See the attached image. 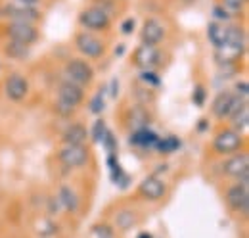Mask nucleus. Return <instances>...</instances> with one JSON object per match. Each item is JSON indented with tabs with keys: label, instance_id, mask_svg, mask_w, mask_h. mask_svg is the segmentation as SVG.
<instances>
[{
	"label": "nucleus",
	"instance_id": "1",
	"mask_svg": "<svg viewBox=\"0 0 249 238\" xmlns=\"http://www.w3.org/2000/svg\"><path fill=\"white\" fill-rule=\"evenodd\" d=\"M85 102V87L69 81V79H63L58 87V102H56V112L67 118L71 116L81 104Z\"/></svg>",
	"mask_w": 249,
	"mask_h": 238
},
{
	"label": "nucleus",
	"instance_id": "2",
	"mask_svg": "<svg viewBox=\"0 0 249 238\" xmlns=\"http://www.w3.org/2000/svg\"><path fill=\"white\" fill-rule=\"evenodd\" d=\"M244 102H248V100H242L240 96H236L230 90H222V92H218L217 96H215V100L211 104V114L217 119H220V121L228 119L232 114H236L242 108Z\"/></svg>",
	"mask_w": 249,
	"mask_h": 238
},
{
	"label": "nucleus",
	"instance_id": "3",
	"mask_svg": "<svg viewBox=\"0 0 249 238\" xmlns=\"http://www.w3.org/2000/svg\"><path fill=\"white\" fill-rule=\"evenodd\" d=\"M244 135L234 131L232 127L230 129H222L218 131L213 139V150L220 154V156H228V154H236L244 148Z\"/></svg>",
	"mask_w": 249,
	"mask_h": 238
},
{
	"label": "nucleus",
	"instance_id": "4",
	"mask_svg": "<svg viewBox=\"0 0 249 238\" xmlns=\"http://www.w3.org/2000/svg\"><path fill=\"white\" fill-rule=\"evenodd\" d=\"M0 14L4 18H8L10 21H27V23H36L40 20V12L35 8V6H27V4H21L18 0H8Z\"/></svg>",
	"mask_w": 249,
	"mask_h": 238
},
{
	"label": "nucleus",
	"instance_id": "5",
	"mask_svg": "<svg viewBox=\"0 0 249 238\" xmlns=\"http://www.w3.org/2000/svg\"><path fill=\"white\" fill-rule=\"evenodd\" d=\"M65 79L81 85V87H89L94 81V67L83 58H73L65 63Z\"/></svg>",
	"mask_w": 249,
	"mask_h": 238
},
{
	"label": "nucleus",
	"instance_id": "6",
	"mask_svg": "<svg viewBox=\"0 0 249 238\" xmlns=\"http://www.w3.org/2000/svg\"><path fill=\"white\" fill-rule=\"evenodd\" d=\"M90 152L85 144H63L58 152V161L67 169H77L87 165Z\"/></svg>",
	"mask_w": 249,
	"mask_h": 238
},
{
	"label": "nucleus",
	"instance_id": "7",
	"mask_svg": "<svg viewBox=\"0 0 249 238\" xmlns=\"http://www.w3.org/2000/svg\"><path fill=\"white\" fill-rule=\"evenodd\" d=\"M79 23H81V27L89 31H106L111 25V16L92 4L79 14Z\"/></svg>",
	"mask_w": 249,
	"mask_h": 238
},
{
	"label": "nucleus",
	"instance_id": "8",
	"mask_svg": "<svg viewBox=\"0 0 249 238\" xmlns=\"http://www.w3.org/2000/svg\"><path fill=\"white\" fill-rule=\"evenodd\" d=\"M222 173L226 177L236 178L238 182L249 184V156L246 152H236L222 163Z\"/></svg>",
	"mask_w": 249,
	"mask_h": 238
},
{
	"label": "nucleus",
	"instance_id": "9",
	"mask_svg": "<svg viewBox=\"0 0 249 238\" xmlns=\"http://www.w3.org/2000/svg\"><path fill=\"white\" fill-rule=\"evenodd\" d=\"M226 206L230 208V211H234L236 215H248L249 211V184L244 182H236L226 190Z\"/></svg>",
	"mask_w": 249,
	"mask_h": 238
},
{
	"label": "nucleus",
	"instance_id": "10",
	"mask_svg": "<svg viewBox=\"0 0 249 238\" xmlns=\"http://www.w3.org/2000/svg\"><path fill=\"white\" fill-rule=\"evenodd\" d=\"M6 37L14 42L31 46L33 42H36L38 39V29L35 23H27V21H10L6 25Z\"/></svg>",
	"mask_w": 249,
	"mask_h": 238
},
{
	"label": "nucleus",
	"instance_id": "11",
	"mask_svg": "<svg viewBox=\"0 0 249 238\" xmlns=\"http://www.w3.org/2000/svg\"><path fill=\"white\" fill-rule=\"evenodd\" d=\"M75 46H77V50H79L85 58H90V60L102 58L104 52H106V44H104L96 35L89 33V31H81V33L75 37Z\"/></svg>",
	"mask_w": 249,
	"mask_h": 238
},
{
	"label": "nucleus",
	"instance_id": "12",
	"mask_svg": "<svg viewBox=\"0 0 249 238\" xmlns=\"http://www.w3.org/2000/svg\"><path fill=\"white\" fill-rule=\"evenodd\" d=\"M132 63L142 71V69H156L161 63V52L154 44H140L132 52Z\"/></svg>",
	"mask_w": 249,
	"mask_h": 238
},
{
	"label": "nucleus",
	"instance_id": "13",
	"mask_svg": "<svg viewBox=\"0 0 249 238\" xmlns=\"http://www.w3.org/2000/svg\"><path fill=\"white\" fill-rule=\"evenodd\" d=\"M4 92H6V98L12 100V102H21L27 98L29 94V81L21 75V73H12L6 77L4 81Z\"/></svg>",
	"mask_w": 249,
	"mask_h": 238
},
{
	"label": "nucleus",
	"instance_id": "14",
	"mask_svg": "<svg viewBox=\"0 0 249 238\" xmlns=\"http://www.w3.org/2000/svg\"><path fill=\"white\" fill-rule=\"evenodd\" d=\"M138 194L150 202H159L165 194H167V184L163 178H159L157 175H148L146 178H142V182L138 184Z\"/></svg>",
	"mask_w": 249,
	"mask_h": 238
},
{
	"label": "nucleus",
	"instance_id": "15",
	"mask_svg": "<svg viewBox=\"0 0 249 238\" xmlns=\"http://www.w3.org/2000/svg\"><path fill=\"white\" fill-rule=\"evenodd\" d=\"M140 39H142V44H154L157 46L163 39H165V25L156 20V18H150L142 23V29H140Z\"/></svg>",
	"mask_w": 249,
	"mask_h": 238
},
{
	"label": "nucleus",
	"instance_id": "16",
	"mask_svg": "<svg viewBox=\"0 0 249 238\" xmlns=\"http://www.w3.org/2000/svg\"><path fill=\"white\" fill-rule=\"evenodd\" d=\"M157 140H159V137L150 127L134 129L132 135H130V144H134L138 148H156Z\"/></svg>",
	"mask_w": 249,
	"mask_h": 238
},
{
	"label": "nucleus",
	"instance_id": "17",
	"mask_svg": "<svg viewBox=\"0 0 249 238\" xmlns=\"http://www.w3.org/2000/svg\"><path fill=\"white\" fill-rule=\"evenodd\" d=\"M63 144H85L89 139V131L83 123H71L62 135Z\"/></svg>",
	"mask_w": 249,
	"mask_h": 238
},
{
	"label": "nucleus",
	"instance_id": "18",
	"mask_svg": "<svg viewBox=\"0 0 249 238\" xmlns=\"http://www.w3.org/2000/svg\"><path fill=\"white\" fill-rule=\"evenodd\" d=\"M56 200H58V204H60L65 211H69V213H75V211L79 209V196H77V192H75L71 186H67V184L60 186Z\"/></svg>",
	"mask_w": 249,
	"mask_h": 238
},
{
	"label": "nucleus",
	"instance_id": "19",
	"mask_svg": "<svg viewBox=\"0 0 249 238\" xmlns=\"http://www.w3.org/2000/svg\"><path fill=\"white\" fill-rule=\"evenodd\" d=\"M113 223H115V229H117V231L126 233V231H130L132 227H136L138 217H136V213H134L132 209H119V211L115 213V217H113Z\"/></svg>",
	"mask_w": 249,
	"mask_h": 238
},
{
	"label": "nucleus",
	"instance_id": "20",
	"mask_svg": "<svg viewBox=\"0 0 249 238\" xmlns=\"http://www.w3.org/2000/svg\"><path fill=\"white\" fill-rule=\"evenodd\" d=\"M228 119L232 121V129L244 135L249 127V106H248V102H244V104H242V108H240L236 114H232Z\"/></svg>",
	"mask_w": 249,
	"mask_h": 238
},
{
	"label": "nucleus",
	"instance_id": "21",
	"mask_svg": "<svg viewBox=\"0 0 249 238\" xmlns=\"http://www.w3.org/2000/svg\"><path fill=\"white\" fill-rule=\"evenodd\" d=\"M226 27H228V25H224V23H220V21H213V23H209V27H207V37H209L211 44L215 46V50L220 48V46L226 42Z\"/></svg>",
	"mask_w": 249,
	"mask_h": 238
},
{
	"label": "nucleus",
	"instance_id": "22",
	"mask_svg": "<svg viewBox=\"0 0 249 238\" xmlns=\"http://www.w3.org/2000/svg\"><path fill=\"white\" fill-rule=\"evenodd\" d=\"M148 112L142 108V106H134L132 110H130V119H128V123L134 127V129H140V127H148Z\"/></svg>",
	"mask_w": 249,
	"mask_h": 238
},
{
	"label": "nucleus",
	"instance_id": "23",
	"mask_svg": "<svg viewBox=\"0 0 249 238\" xmlns=\"http://www.w3.org/2000/svg\"><path fill=\"white\" fill-rule=\"evenodd\" d=\"M4 52H6V56H10V58L21 60L29 54V46L19 44V42H14V40H8L6 46H4Z\"/></svg>",
	"mask_w": 249,
	"mask_h": 238
},
{
	"label": "nucleus",
	"instance_id": "24",
	"mask_svg": "<svg viewBox=\"0 0 249 238\" xmlns=\"http://www.w3.org/2000/svg\"><path fill=\"white\" fill-rule=\"evenodd\" d=\"M156 148L159 152H163V154H171V152H175L177 148H180V140L177 137H165V139L159 137Z\"/></svg>",
	"mask_w": 249,
	"mask_h": 238
},
{
	"label": "nucleus",
	"instance_id": "25",
	"mask_svg": "<svg viewBox=\"0 0 249 238\" xmlns=\"http://www.w3.org/2000/svg\"><path fill=\"white\" fill-rule=\"evenodd\" d=\"M89 238H115V233L109 225H94Z\"/></svg>",
	"mask_w": 249,
	"mask_h": 238
},
{
	"label": "nucleus",
	"instance_id": "26",
	"mask_svg": "<svg viewBox=\"0 0 249 238\" xmlns=\"http://www.w3.org/2000/svg\"><path fill=\"white\" fill-rule=\"evenodd\" d=\"M107 135V127H106V121L104 119H98L92 127V140L94 142H102Z\"/></svg>",
	"mask_w": 249,
	"mask_h": 238
},
{
	"label": "nucleus",
	"instance_id": "27",
	"mask_svg": "<svg viewBox=\"0 0 249 238\" xmlns=\"http://www.w3.org/2000/svg\"><path fill=\"white\" fill-rule=\"evenodd\" d=\"M89 108H90V112H92L94 116H100V114L106 110V100H104V94H102V92H98L92 100H90Z\"/></svg>",
	"mask_w": 249,
	"mask_h": 238
},
{
	"label": "nucleus",
	"instance_id": "28",
	"mask_svg": "<svg viewBox=\"0 0 249 238\" xmlns=\"http://www.w3.org/2000/svg\"><path fill=\"white\" fill-rule=\"evenodd\" d=\"M140 81L146 83V85H154V87H157L161 83V79L154 73V69H142L140 71Z\"/></svg>",
	"mask_w": 249,
	"mask_h": 238
},
{
	"label": "nucleus",
	"instance_id": "29",
	"mask_svg": "<svg viewBox=\"0 0 249 238\" xmlns=\"http://www.w3.org/2000/svg\"><path fill=\"white\" fill-rule=\"evenodd\" d=\"M246 4H248V0H222V6L228 12H240Z\"/></svg>",
	"mask_w": 249,
	"mask_h": 238
},
{
	"label": "nucleus",
	"instance_id": "30",
	"mask_svg": "<svg viewBox=\"0 0 249 238\" xmlns=\"http://www.w3.org/2000/svg\"><path fill=\"white\" fill-rule=\"evenodd\" d=\"M213 16H215V20L220 21V23L230 20V12H228L224 6H215V8H213Z\"/></svg>",
	"mask_w": 249,
	"mask_h": 238
},
{
	"label": "nucleus",
	"instance_id": "31",
	"mask_svg": "<svg viewBox=\"0 0 249 238\" xmlns=\"http://www.w3.org/2000/svg\"><path fill=\"white\" fill-rule=\"evenodd\" d=\"M236 96H240L242 100H248V96H249V85H248V81H242V83H238L236 85V92H234Z\"/></svg>",
	"mask_w": 249,
	"mask_h": 238
},
{
	"label": "nucleus",
	"instance_id": "32",
	"mask_svg": "<svg viewBox=\"0 0 249 238\" xmlns=\"http://www.w3.org/2000/svg\"><path fill=\"white\" fill-rule=\"evenodd\" d=\"M134 27H136V21L132 18H128V20H124L123 23H121V33L123 35H130L134 31Z\"/></svg>",
	"mask_w": 249,
	"mask_h": 238
},
{
	"label": "nucleus",
	"instance_id": "33",
	"mask_svg": "<svg viewBox=\"0 0 249 238\" xmlns=\"http://www.w3.org/2000/svg\"><path fill=\"white\" fill-rule=\"evenodd\" d=\"M194 102L197 104V106H201L203 104V100H205V90H203V87H196V92H194Z\"/></svg>",
	"mask_w": 249,
	"mask_h": 238
},
{
	"label": "nucleus",
	"instance_id": "34",
	"mask_svg": "<svg viewBox=\"0 0 249 238\" xmlns=\"http://www.w3.org/2000/svg\"><path fill=\"white\" fill-rule=\"evenodd\" d=\"M18 2H21V4H27V6H38L40 4V0H18Z\"/></svg>",
	"mask_w": 249,
	"mask_h": 238
},
{
	"label": "nucleus",
	"instance_id": "35",
	"mask_svg": "<svg viewBox=\"0 0 249 238\" xmlns=\"http://www.w3.org/2000/svg\"><path fill=\"white\" fill-rule=\"evenodd\" d=\"M138 238H152V235H146V233H142V235H140Z\"/></svg>",
	"mask_w": 249,
	"mask_h": 238
}]
</instances>
